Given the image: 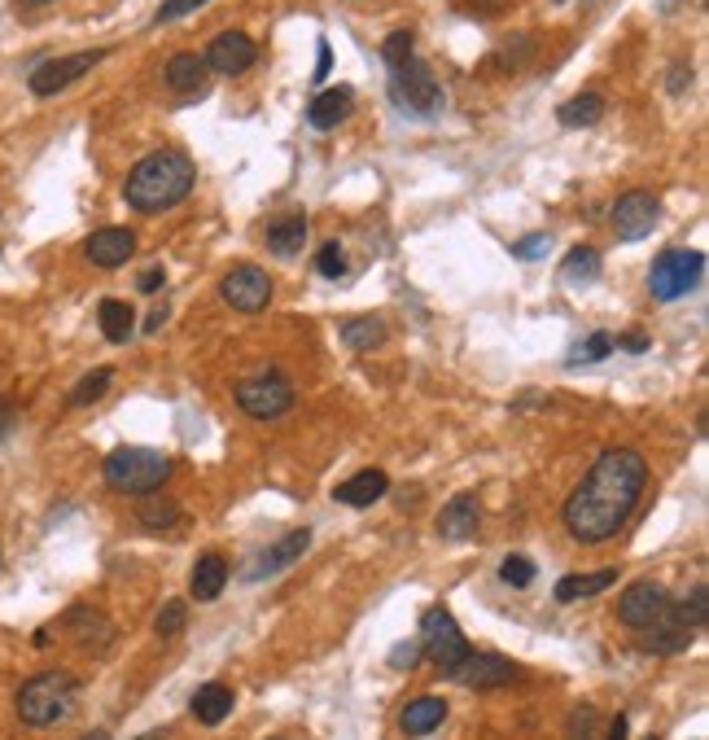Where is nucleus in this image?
Wrapping results in <instances>:
<instances>
[{
	"label": "nucleus",
	"instance_id": "1",
	"mask_svg": "<svg viewBox=\"0 0 709 740\" xmlns=\"http://www.w3.org/2000/svg\"><path fill=\"white\" fill-rule=\"evenodd\" d=\"M643 487H648V460L639 451H631V447L605 451L566 500V513H561L566 530L578 543L613 539L636 513Z\"/></svg>",
	"mask_w": 709,
	"mask_h": 740
},
{
	"label": "nucleus",
	"instance_id": "2",
	"mask_svg": "<svg viewBox=\"0 0 709 740\" xmlns=\"http://www.w3.org/2000/svg\"><path fill=\"white\" fill-rule=\"evenodd\" d=\"M193 162L184 158V153H176V149H158V153H149L137 162V171L128 176V184H123V198H128V207L132 211H141V216H162V211H171V207H180L189 193H193Z\"/></svg>",
	"mask_w": 709,
	"mask_h": 740
},
{
	"label": "nucleus",
	"instance_id": "3",
	"mask_svg": "<svg viewBox=\"0 0 709 740\" xmlns=\"http://www.w3.org/2000/svg\"><path fill=\"white\" fill-rule=\"evenodd\" d=\"M74 701H79V683L71 670H44L18 688V719L27 728H53L71 714Z\"/></svg>",
	"mask_w": 709,
	"mask_h": 740
},
{
	"label": "nucleus",
	"instance_id": "4",
	"mask_svg": "<svg viewBox=\"0 0 709 740\" xmlns=\"http://www.w3.org/2000/svg\"><path fill=\"white\" fill-rule=\"evenodd\" d=\"M106 473V487L119 491V496H153L167 473H171V460L153 447H114L101 464Z\"/></svg>",
	"mask_w": 709,
	"mask_h": 740
},
{
	"label": "nucleus",
	"instance_id": "5",
	"mask_svg": "<svg viewBox=\"0 0 709 740\" xmlns=\"http://www.w3.org/2000/svg\"><path fill=\"white\" fill-rule=\"evenodd\" d=\"M706 277V254L701 250H666L657 254L652 272H648V290L657 302H675V298L692 294Z\"/></svg>",
	"mask_w": 709,
	"mask_h": 740
},
{
	"label": "nucleus",
	"instance_id": "6",
	"mask_svg": "<svg viewBox=\"0 0 709 740\" xmlns=\"http://www.w3.org/2000/svg\"><path fill=\"white\" fill-rule=\"evenodd\" d=\"M421 658L429 662H438L442 670H456L465 658H469V640H465V631H460V622L438 604V609H429L426 618H421Z\"/></svg>",
	"mask_w": 709,
	"mask_h": 740
},
{
	"label": "nucleus",
	"instance_id": "7",
	"mask_svg": "<svg viewBox=\"0 0 709 740\" xmlns=\"http://www.w3.org/2000/svg\"><path fill=\"white\" fill-rule=\"evenodd\" d=\"M390 92H395V106L408 114H433L442 106V88L421 58H408L403 67L390 71Z\"/></svg>",
	"mask_w": 709,
	"mask_h": 740
},
{
	"label": "nucleus",
	"instance_id": "8",
	"mask_svg": "<svg viewBox=\"0 0 709 740\" xmlns=\"http://www.w3.org/2000/svg\"><path fill=\"white\" fill-rule=\"evenodd\" d=\"M237 403L254 421H281L284 412L293 408V386L284 381L281 372H259V377H246L237 386Z\"/></svg>",
	"mask_w": 709,
	"mask_h": 740
},
{
	"label": "nucleus",
	"instance_id": "9",
	"mask_svg": "<svg viewBox=\"0 0 709 740\" xmlns=\"http://www.w3.org/2000/svg\"><path fill=\"white\" fill-rule=\"evenodd\" d=\"M101 58H110L106 49H88V53H71V58H49V62H40L36 71L27 74V88L36 92V97H58V92H67L74 79H83V74L92 71Z\"/></svg>",
	"mask_w": 709,
	"mask_h": 740
},
{
	"label": "nucleus",
	"instance_id": "10",
	"mask_svg": "<svg viewBox=\"0 0 709 740\" xmlns=\"http://www.w3.org/2000/svg\"><path fill=\"white\" fill-rule=\"evenodd\" d=\"M670 604H675V596L666 592V583L643 579V583H631L622 592V600H618V622L631 627V631H643V627L661 622L670 613Z\"/></svg>",
	"mask_w": 709,
	"mask_h": 740
},
{
	"label": "nucleus",
	"instance_id": "11",
	"mask_svg": "<svg viewBox=\"0 0 709 740\" xmlns=\"http://www.w3.org/2000/svg\"><path fill=\"white\" fill-rule=\"evenodd\" d=\"M219 298H223L232 311L254 316V311H263V307L272 302V277H268L263 268H254V263H241V268H232V272L219 281Z\"/></svg>",
	"mask_w": 709,
	"mask_h": 740
},
{
	"label": "nucleus",
	"instance_id": "12",
	"mask_svg": "<svg viewBox=\"0 0 709 740\" xmlns=\"http://www.w3.org/2000/svg\"><path fill=\"white\" fill-rule=\"evenodd\" d=\"M661 220V202L648 193V189H631L613 202V232L622 241H643Z\"/></svg>",
	"mask_w": 709,
	"mask_h": 740
},
{
	"label": "nucleus",
	"instance_id": "13",
	"mask_svg": "<svg viewBox=\"0 0 709 740\" xmlns=\"http://www.w3.org/2000/svg\"><path fill=\"white\" fill-rule=\"evenodd\" d=\"M202 58H207V71L237 79V74H246L259 62V44H254L246 31H219Z\"/></svg>",
	"mask_w": 709,
	"mask_h": 740
},
{
	"label": "nucleus",
	"instance_id": "14",
	"mask_svg": "<svg viewBox=\"0 0 709 740\" xmlns=\"http://www.w3.org/2000/svg\"><path fill=\"white\" fill-rule=\"evenodd\" d=\"M447 674H451L460 688H469V692H496V688L517 679V667L503 662L499 653H473V649H469V658L456 670H447Z\"/></svg>",
	"mask_w": 709,
	"mask_h": 740
},
{
	"label": "nucleus",
	"instance_id": "15",
	"mask_svg": "<svg viewBox=\"0 0 709 740\" xmlns=\"http://www.w3.org/2000/svg\"><path fill=\"white\" fill-rule=\"evenodd\" d=\"M307 548H311V530H307V526H302V530H289L284 539H277L272 548H263V552L254 557V566L246 570V583H263V579L281 574L284 566H293Z\"/></svg>",
	"mask_w": 709,
	"mask_h": 740
},
{
	"label": "nucleus",
	"instance_id": "16",
	"mask_svg": "<svg viewBox=\"0 0 709 740\" xmlns=\"http://www.w3.org/2000/svg\"><path fill=\"white\" fill-rule=\"evenodd\" d=\"M83 254H88L97 268H123V263L137 254V237H132V228H101V232L88 237Z\"/></svg>",
	"mask_w": 709,
	"mask_h": 740
},
{
	"label": "nucleus",
	"instance_id": "17",
	"mask_svg": "<svg viewBox=\"0 0 709 740\" xmlns=\"http://www.w3.org/2000/svg\"><path fill=\"white\" fill-rule=\"evenodd\" d=\"M354 110V97L347 83H338V88H324V92H316L311 97V106H307V123L316 128V132H333L338 123H347Z\"/></svg>",
	"mask_w": 709,
	"mask_h": 740
},
{
	"label": "nucleus",
	"instance_id": "18",
	"mask_svg": "<svg viewBox=\"0 0 709 740\" xmlns=\"http://www.w3.org/2000/svg\"><path fill=\"white\" fill-rule=\"evenodd\" d=\"M478 521H482L478 496H473V491H460V496H451L447 509L438 513V534H442V539H469V534L478 530Z\"/></svg>",
	"mask_w": 709,
	"mask_h": 740
},
{
	"label": "nucleus",
	"instance_id": "19",
	"mask_svg": "<svg viewBox=\"0 0 709 740\" xmlns=\"http://www.w3.org/2000/svg\"><path fill=\"white\" fill-rule=\"evenodd\" d=\"M692 636H697V631L679 627V622L666 613L661 622H652V627L639 631V649H643V653H657V658H670V653H683V649L692 644Z\"/></svg>",
	"mask_w": 709,
	"mask_h": 740
},
{
	"label": "nucleus",
	"instance_id": "20",
	"mask_svg": "<svg viewBox=\"0 0 709 740\" xmlns=\"http://www.w3.org/2000/svg\"><path fill=\"white\" fill-rule=\"evenodd\" d=\"M67 631L74 636V644L88 649V653H106V649L114 644L110 622H106L101 613H92V609H71V613H67Z\"/></svg>",
	"mask_w": 709,
	"mask_h": 740
},
{
	"label": "nucleus",
	"instance_id": "21",
	"mask_svg": "<svg viewBox=\"0 0 709 740\" xmlns=\"http://www.w3.org/2000/svg\"><path fill=\"white\" fill-rule=\"evenodd\" d=\"M386 491H390V478H386L381 469H363V473L347 478V482L333 491V500H338V504H351V509H372Z\"/></svg>",
	"mask_w": 709,
	"mask_h": 740
},
{
	"label": "nucleus",
	"instance_id": "22",
	"mask_svg": "<svg viewBox=\"0 0 709 740\" xmlns=\"http://www.w3.org/2000/svg\"><path fill=\"white\" fill-rule=\"evenodd\" d=\"M442 723H447V701H442V697H417V701H408L403 714H399V728H403L408 737H429V732H438Z\"/></svg>",
	"mask_w": 709,
	"mask_h": 740
},
{
	"label": "nucleus",
	"instance_id": "23",
	"mask_svg": "<svg viewBox=\"0 0 709 740\" xmlns=\"http://www.w3.org/2000/svg\"><path fill=\"white\" fill-rule=\"evenodd\" d=\"M189 710H193V719H198L202 728H219V723L232 714V688H228V683H202V688L193 692Z\"/></svg>",
	"mask_w": 709,
	"mask_h": 740
},
{
	"label": "nucleus",
	"instance_id": "24",
	"mask_svg": "<svg viewBox=\"0 0 709 740\" xmlns=\"http://www.w3.org/2000/svg\"><path fill=\"white\" fill-rule=\"evenodd\" d=\"M223 588H228V561H223L219 552L198 557V566H193V574H189V592L198 596V600H219Z\"/></svg>",
	"mask_w": 709,
	"mask_h": 740
},
{
	"label": "nucleus",
	"instance_id": "25",
	"mask_svg": "<svg viewBox=\"0 0 709 740\" xmlns=\"http://www.w3.org/2000/svg\"><path fill=\"white\" fill-rule=\"evenodd\" d=\"M207 58L202 53H176L171 62H167V83L176 88V92H202L207 88Z\"/></svg>",
	"mask_w": 709,
	"mask_h": 740
},
{
	"label": "nucleus",
	"instance_id": "26",
	"mask_svg": "<svg viewBox=\"0 0 709 740\" xmlns=\"http://www.w3.org/2000/svg\"><path fill=\"white\" fill-rule=\"evenodd\" d=\"M302 246H307V220L302 216H281V220L268 223V250L272 254L293 259Z\"/></svg>",
	"mask_w": 709,
	"mask_h": 740
},
{
	"label": "nucleus",
	"instance_id": "27",
	"mask_svg": "<svg viewBox=\"0 0 709 740\" xmlns=\"http://www.w3.org/2000/svg\"><path fill=\"white\" fill-rule=\"evenodd\" d=\"M557 119H561V128H596L605 119V97L600 92H578V97L561 101Z\"/></svg>",
	"mask_w": 709,
	"mask_h": 740
},
{
	"label": "nucleus",
	"instance_id": "28",
	"mask_svg": "<svg viewBox=\"0 0 709 740\" xmlns=\"http://www.w3.org/2000/svg\"><path fill=\"white\" fill-rule=\"evenodd\" d=\"M97 320H101V333H106L110 342H128L132 329H137V311H132V302H123V298H106V302L97 307Z\"/></svg>",
	"mask_w": 709,
	"mask_h": 740
},
{
	"label": "nucleus",
	"instance_id": "29",
	"mask_svg": "<svg viewBox=\"0 0 709 740\" xmlns=\"http://www.w3.org/2000/svg\"><path fill=\"white\" fill-rule=\"evenodd\" d=\"M609 583H618V570H596V574H566L561 583H557V600L561 604H573V600H582V596H600Z\"/></svg>",
	"mask_w": 709,
	"mask_h": 740
},
{
	"label": "nucleus",
	"instance_id": "30",
	"mask_svg": "<svg viewBox=\"0 0 709 740\" xmlns=\"http://www.w3.org/2000/svg\"><path fill=\"white\" fill-rule=\"evenodd\" d=\"M670 618L679 622V627H688V631H701L709 618V588L706 583H692V592L683 596V600H675L670 604Z\"/></svg>",
	"mask_w": 709,
	"mask_h": 740
},
{
	"label": "nucleus",
	"instance_id": "31",
	"mask_svg": "<svg viewBox=\"0 0 709 740\" xmlns=\"http://www.w3.org/2000/svg\"><path fill=\"white\" fill-rule=\"evenodd\" d=\"M342 338L351 351H372L386 342V324L377 316H351V320H342Z\"/></svg>",
	"mask_w": 709,
	"mask_h": 740
},
{
	"label": "nucleus",
	"instance_id": "32",
	"mask_svg": "<svg viewBox=\"0 0 709 740\" xmlns=\"http://www.w3.org/2000/svg\"><path fill=\"white\" fill-rule=\"evenodd\" d=\"M600 277V250L591 246H573L566 254V281L569 286H591Z\"/></svg>",
	"mask_w": 709,
	"mask_h": 740
},
{
	"label": "nucleus",
	"instance_id": "33",
	"mask_svg": "<svg viewBox=\"0 0 709 740\" xmlns=\"http://www.w3.org/2000/svg\"><path fill=\"white\" fill-rule=\"evenodd\" d=\"M110 381H114V369H92L79 386H74L71 394H67V403L71 408H88V403H97L106 390H110Z\"/></svg>",
	"mask_w": 709,
	"mask_h": 740
},
{
	"label": "nucleus",
	"instance_id": "34",
	"mask_svg": "<svg viewBox=\"0 0 709 740\" xmlns=\"http://www.w3.org/2000/svg\"><path fill=\"white\" fill-rule=\"evenodd\" d=\"M535 53H539V40L535 36H517L512 44H503L496 53V71H521Z\"/></svg>",
	"mask_w": 709,
	"mask_h": 740
},
{
	"label": "nucleus",
	"instance_id": "35",
	"mask_svg": "<svg viewBox=\"0 0 709 740\" xmlns=\"http://www.w3.org/2000/svg\"><path fill=\"white\" fill-rule=\"evenodd\" d=\"M137 518H141L144 530H153V534H158V530H171V526L180 521V504H176V500H144Z\"/></svg>",
	"mask_w": 709,
	"mask_h": 740
},
{
	"label": "nucleus",
	"instance_id": "36",
	"mask_svg": "<svg viewBox=\"0 0 709 740\" xmlns=\"http://www.w3.org/2000/svg\"><path fill=\"white\" fill-rule=\"evenodd\" d=\"M605 356H613V333H591V338L569 347V364H596Z\"/></svg>",
	"mask_w": 709,
	"mask_h": 740
},
{
	"label": "nucleus",
	"instance_id": "37",
	"mask_svg": "<svg viewBox=\"0 0 709 740\" xmlns=\"http://www.w3.org/2000/svg\"><path fill=\"white\" fill-rule=\"evenodd\" d=\"M499 579H503L508 588H517V592H521V588H530V583H535V561L512 552V557H503V561H499Z\"/></svg>",
	"mask_w": 709,
	"mask_h": 740
},
{
	"label": "nucleus",
	"instance_id": "38",
	"mask_svg": "<svg viewBox=\"0 0 709 740\" xmlns=\"http://www.w3.org/2000/svg\"><path fill=\"white\" fill-rule=\"evenodd\" d=\"M184 622H189L184 600H167V604L158 609V618H153V631L167 640V636H180V631H184Z\"/></svg>",
	"mask_w": 709,
	"mask_h": 740
},
{
	"label": "nucleus",
	"instance_id": "39",
	"mask_svg": "<svg viewBox=\"0 0 709 740\" xmlns=\"http://www.w3.org/2000/svg\"><path fill=\"white\" fill-rule=\"evenodd\" d=\"M412 44H417V36H412V31H390V36H386V44H381L386 67H390V71H395V67H403V62L412 58Z\"/></svg>",
	"mask_w": 709,
	"mask_h": 740
},
{
	"label": "nucleus",
	"instance_id": "40",
	"mask_svg": "<svg viewBox=\"0 0 709 740\" xmlns=\"http://www.w3.org/2000/svg\"><path fill=\"white\" fill-rule=\"evenodd\" d=\"M316 272H320V277H329V281H338V277L347 272V250H342L338 241L320 246V254H316Z\"/></svg>",
	"mask_w": 709,
	"mask_h": 740
},
{
	"label": "nucleus",
	"instance_id": "41",
	"mask_svg": "<svg viewBox=\"0 0 709 740\" xmlns=\"http://www.w3.org/2000/svg\"><path fill=\"white\" fill-rule=\"evenodd\" d=\"M596 732H600V714H596L591 706H578V710L569 714L566 740H596Z\"/></svg>",
	"mask_w": 709,
	"mask_h": 740
},
{
	"label": "nucleus",
	"instance_id": "42",
	"mask_svg": "<svg viewBox=\"0 0 709 740\" xmlns=\"http://www.w3.org/2000/svg\"><path fill=\"white\" fill-rule=\"evenodd\" d=\"M421 662V644L417 640H408V644H395V653H390V667L395 670H412Z\"/></svg>",
	"mask_w": 709,
	"mask_h": 740
},
{
	"label": "nucleus",
	"instance_id": "43",
	"mask_svg": "<svg viewBox=\"0 0 709 740\" xmlns=\"http://www.w3.org/2000/svg\"><path fill=\"white\" fill-rule=\"evenodd\" d=\"M207 0H162V9H158V22H176V18H184V13H193V9H202Z\"/></svg>",
	"mask_w": 709,
	"mask_h": 740
},
{
	"label": "nucleus",
	"instance_id": "44",
	"mask_svg": "<svg viewBox=\"0 0 709 740\" xmlns=\"http://www.w3.org/2000/svg\"><path fill=\"white\" fill-rule=\"evenodd\" d=\"M543 250H548V232H535V237H526V241L512 246L517 259H535V254H543Z\"/></svg>",
	"mask_w": 709,
	"mask_h": 740
},
{
	"label": "nucleus",
	"instance_id": "45",
	"mask_svg": "<svg viewBox=\"0 0 709 740\" xmlns=\"http://www.w3.org/2000/svg\"><path fill=\"white\" fill-rule=\"evenodd\" d=\"M613 347H622V351H631V356H643V351H648V338H643V333H636V329H631V333H622V338H613Z\"/></svg>",
	"mask_w": 709,
	"mask_h": 740
},
{
	"label": "nucleus",
	"instance_id": "46",
	"mask_svg": "<svg viewBox=\"0 0 709 740\" xmlns=\"http://www.w3.org/2000/svg\"><path fill=\"white\" fill-rule=\"evenodd\" d=\"M469 4H473L478 13H503V9L512 4V0H469Z\"/></svg>",
	"mask_w": 709,
	"mask_h": 740
},
{
	"label": "nucleus",
	"instance_id": "47",
	"mask_svg": "<svg viewBox=\"0 0 709 740\" xmlns=\"http://www.w3.org/2000/svg\"><path fill=\"white\" fill-rule=\"evenodd\" d=\"M609 740H631V723H627V714H618V719H613V728H609Z\"/></svg>",
	"mask_w": 709,
	"mask_h": 740
},
{
	"label": "nucleus",
	"instance_id": "48",
	"mask_svg": "<svg viewBox=\"0 0 709 740\" xmlns=\"http://www.w3.org/2000/svg\"><path fill=\"white\" fill-rule=\"evenodd\" d=\"M13 430V408H9V399H0V439Z\"/></svg>",
	"mask_w": 709,
	"mask_h": 740
},
{
	"label": "nucleus",
	"instance_id": "49",
	"mask_svg": "<svg viewBox=\"0 0 709 740\" xmlns=\"http://www.w3.org/2000/svg\"><path fill=\"white\" fill-rule=\"evenodd\" d=\"M158 286H162V268H153V272H144V277H141L144 294H149V290H158Z\"/></svg>",
	"mask_w": 709,
	"mask_h": 740
},
{
	"label": "nucleus",
	"instance_id": "50",
	"mask_svg": "<svg viewBox=\"0 0 709 740\" xmlns=\"http://www.w3.org/2000/svg\"><path fill=\"white\" fill-rule=\"evenodd\" d=\"M329 74V44L320 40V67H316V79H324Z\"/></svg>",
	"mask_w": 709,
	"mask_h": 740
},
{
	"label": "nucleus",
	"instance_id": "51",
	"mask_svg": "<svg viewBox=\"0 0 709 740\" xmlns=\"http://www.w3.org/2000/svg\"><path fill=\"white\" fill-rule=\"evenodd\" d=\"M162 320H167V311H162V307H158V311H153V316H149V320H144V329H149V333H153V329H158V324H162Z\"/></svg>",
	"mask_w": 709,
	"mask_h": 740
},
{
	"label": "nucleus",
	"instance_id": "52",
	"mask_svg": "<svg viewBox=\"0 0 709 740\" xmlns=\"http://www.w3.org/2000/svg\"><path fill=\"white\" fill-rule=\"evenodd\" d=\"M683 79H692V71H683V67H679V71L670 74V88H675V92H679V88H683Z\"/></svg>",
	"mask_w": 709,
	"mask_h": 740
},
{
	"label": "nucleus",
	"instance_id": "53",
	"mask_svg": "<svg viewBox=\"0 0 709 740\" xmlns=\"http://www.w3.org/2000/svg\"><path fill=\"white\" fill-rule=\"evenodd\" d=\"M79 740H110V732H83Z\"/></svg>",
	"mask_w": 709,
	"mask_h": 740
},
{
	"label": "nucleus",
	"instance_id": "54",
	"mask_svg": "<svg viewBox=\"0 0 709 740\" xmlns=\"http://www.w3.org/2000/svg\"><path fill=\"white\" fill-rule=\"evenodd\" d=\"M137 740H167V732H144V737H137Z\"/></svg>",
	"mask_w": 709,
	"mask_h": 740
},
{
	"label": "nucleus",
	"instance_id": "55",
	"mask_svg": "<svg viewBox=\"0 0 709 740\" xmlns=\"http://www.w3.org/2000/svg\"><path fill=\"white\" fill-rule=\"evenodd\" d=\"M22 4H53V0H22Z\"/></svg>",
	"mask_w": 709,
	"mask_h": 740
},
{
	"label": "nucleus",
	"instance_id": "56",
	"mask_svg": "<svg viewBox=\"0 0 709 740\" xmlns=\"http://www.w3.org/2000/svg\"><path fill=\"white\" fill-rule=\"evenodd\" d=\"M272 740H293V737H272Z\"/></svg>",
	"mask_w": 709,
	"mask_h": 740
},
{
	"label": "nucleus",
	"instance_id": "57",
	"mask_svg": "<svg viewBox=\"0 0 709 740\" xmlns=\"http://www.w3.org/2000/svg\"><path fill=\"white\" fill-rule=\"evenodd\" d=\"M648 740H657V737H648Z\"/></svg>",
	"mask_w": 709,
	"mask_h": 740
},
{
	"label": "nucleus",
	"instance_id": "58",
	"mask_svg": "<svg viewBox=\"0 0 709 740\" xmlns=\"http://www.w3.org/2000/svg\"><path fill=\"white\" fill-rule=\"evenodd\" d=\"M557 4H561V0H557Z\"/></svg>",
	"mask_w": 709,
	"mask_h": 740
}]
</instances>
